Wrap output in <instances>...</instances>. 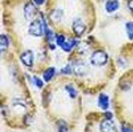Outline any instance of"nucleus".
<instances>
[{
  "instance_id": "obj_21",
  "label": "nucleus",
  "mask_w": 133,
  "mask_h": 132,
  "mask_svg": "<svg viewBox=\"0 0 133 132\" xmlns=\"http://www.w3.org/2000/svg\"><path fill=\"white\" fill-rule=\"evenodd\" d=\"M62 73H67V74L73 73V71H72V66L71 65H67L65 68H63V70H62Z\"/></svg>"
},
{
  "instance_id": "obj_6",
  "label": "nucleus",
  "mask_w": 133,
  "mask_h": 132,
  "mask_svg": "<svg viewBox=\"0 0 133 132\" xmlns=\"http://www.w3.org/2000/svg\"><path fill=\"white\" fill-rule=\"evenodd\" d=\"M100 131L101 132H116V128L111 120H105L100 123Z\"/></svg>"
},
{
  "instance_id": "obj_15",
  "label": "nucleus",
  "mask_w": 133,
  "mask_h": 132,
  "mask_svg": "<svg viewBox=\"0 0 133 132\" xmlns=\"http://www.w3.org/2000/svg\"><path fill=\"white\" fill-rule=\"evenodd\" d=\"M58 132H67V124L64 121L58 122Z\"/></svg>"
},
{
  "instance_id": "obj_12",
  "label": "nucleus",
  "mask_w": 133,
  "mask_h": 132,
  "mask_svg": "<svg viewBox=\"0 0 133 132\" xmlns=\"http://www.w3.org/2000/svg\"><path fill=\"white\" fill-rule=\"evenodd\" d=\"M75 46V40L74 39H69L68 41H66V42L63 44L62 48H63V50H65V51H71L72 50V48H74Z\"/></svg>"
},
{
  "instance_id": "obj_7",
  "label": "nucleus",
  "mask_w": 133,
  "mask_h": 132,
  "mask_svg": "<svg viewBox=\"0 0 133 132\" xmlns=\"http://www.w3.org/2000/svg\"><path fill=\"white\" fill-rule=\"evenodd\" d=\"M34 13H35V8H34V5L32 2H28L24 7V15L28 19H33L34 17Z\"/></svg>"
},
{
  "instance_id": "obj_18",
  "label": "nucleus",
  "mask_w": 133,
  "mask_h": 132,
  "mask_svg": "<svg viewBox=\"0 0 133 132\" xmlns=\"http://www.w3.org/2000/svg\"><path fill=\"white\" fill-rule=\"evenodd\" d=\"M56 40H57V43H58L60 47H62L63 44H64V43L66 42V40H65V37H64V35H62V34L57 35V37H56Z\"/></svg>"
},
{
  "instance_id": "obj_19",
  "label": "nucleus",
  "mask_w": 133,
  "mask_h": 132,
  "mask_svg": "<svg viewBox=\"0 0 133 132\" xmlns=\"http://www.w3.org/2000/svg\"><path fill=\"white\" fill-rule=\"evenodd\" d=\"M46 37H47V39H48V41L49 42H51V41L54 40V38H55V35H54V33L50 31V30H48V31L46 32Z\"/></svg>"
},
{
  "instance_id": "obj_13",
  "label": "nucleus",
  "mask_w": 133,
  "mask_h": 132,
  "mask_svg": "<svg viewBox=\"0 0 133 132\" xmlns=\"http://www.w3.org/2000/svg\"><path fill=\"white\" fill-rule=\"evenodd\" d=\"M126 33H128V37L131 39V40H133V23L129 22L126 23Z\"/></svg>"
},
{
  "instance_id": "obj_10",
  "label": "nucleus",
  "mask_w": 133,
  "mask_h": 132,
  "mask_svg": "<svg viewBox=\"0 0 133 132\" xmlns=\"http://www.w3.org/2000/svg\"><path fill=\"white\" fill-rule=\"evenodd\" d=\"M8 46H9V39H8L7 35L1 34V37H0V48H1V51L7 49Z\"/></svg>"
},
{
  "instance_id": "obj_9",
  "label": "nucleus",
  "mask_w": 133,
  "mask_h": 132,
  "mask_svg": "<svg viewBox=\"0 0 133 132\" xmlns=\"http://www.w3.org/2000/svg\"><path fill=\"white\" fill-rule=\"evenodd\" d=\"M119 7V2L117 0H108L106 2V10L108 13H114L115 10H117Z\"/></svg>"
},
{
  "instance_id": "obj_4",
  "label": "nucleus",
  "mask_w": 133,
  "mask_h": 132,
  "mask_svg": "<svg viewBox=\"0 0 133 132\" xmlns=\"http://www.w3.org/2000/svg\"><path fill=\"white\" fill-rule=\"evenodd\" d=\"M73 31L77 37H81L85 32V24H84L80 18H76L73 22Z\"/></svg>"
},
{
  "instance_id": "obj_26",
  "label": "nucleus",
  "mask_w": 133,
  "mask_h": 132,
  "mask_svg": "<svg viewBox=\"0 0 133 132\" xmlns=\"http://www.w3.org/2000/svg\"><path fill=\"white\" fill-rule=\"evenodd\" d=\"M50 49H52V50H55V49H56V47H55V44H50Z\"/></svg>"
},
{
  "instance_id": "obj_11",
  "label": "nucleus",
  "mask_w": 133,
  "mask_h": 132,
  "mask_svg": "<svg viewBox=\"0 0 133 132\" xmlns=\"http://www.w3.org/2000/svg\"><path fill=\"white\" fill-rule=\"evenodd\" d=\"M54 75H55V68H54V67H49L48 70L44 71V73H43V80L46 81V82H48V81H50L51 79H52Z\"/></svg>"
},
{
  "instance_id": "obj_1",
  "label": "nucleus",
  "mask_w": 133,
  "mask_h": 132,
  "mask_svg": "<svg viewBox=\"0 0 133 132\" xmlns=\"http://www.w3.org/2000/svg\"><path fill=\"white\" fill-rule=\"evenodd\" d=\"M47 31H48L47 24L43 18L33 21L29 26V33L31 35H34V37H41V35L46 34Z\"/></svg>"
},
{
  "instance_id": "obj_25",
  "label": "nucleus",
  "mask_w": 133,
  "mask_h": 132,
  "mask_svg": "<svg viewBox=\"0 0 133 132\" xmlns=\"http://www.w3.org/2000/svg\"><path fill=\"white\" fill-rule=\"evenodd\" d=\"M105 115H106V117H107L108 120H110V118H111V116H113V115H111V114H110V113H106V114H105Z\"/></svg>"
},
{
  "instance_id": "obj_14",
  "label": "nucleus",
  "mask_w": 133,
  "mask_h": 132,
  "mask_svg": "<svg viewBox=\"0 0 133 132\" xmlns=\"http://www.w3.org/2000/svg\"><path fill=\"white\" fill-rule=\"evenodd\" d=\"M63 15H64V13H63V10L60 9H57L52 13V15H51V17H52L55 21H60V18L63 17Z\"/></svg>"
},
{
  "instance_id": "obj_2",
  "label": "nucleus",
  "mask_w": 133,
  "mask_h": 132,
  "mask_svg": "<svg viewBox=\"0 0 133 132\" xmlns=\"http://www.w3.org/2000/svg\"><path fill=\"white\" fill-rule=\"evenodd\" d=\"M107 61H108L107 54L102 51V50H97L91 56V64L95 66H102L107 63Z\"/></svg>"
},
{
  "instance_id": "obj_22",
  "label": "nucleus",
  "mask_w": 133,
  "mask_h": 132,
  "mask_svg": "<svg viewBox=\"0 0 133 132\" xmlns=\"http://www.w3.org/2000/svg\"><path fill=\"white\" fill-rule=\"evenodd\" d=\"M122 132H133V130H132V129H130L129 127L123 125V127H122Z\"/></svg>"
},
{
  "instance_id": "obj_23",
  "label": "nucleus",
  "mask_w": 133,
  "mask_h": 132,
  "mask_svg": "<svg viewBox=\"0 0 133 132\" xmlns=\"http://www.w3.org/2000/svg\"><path fill=\"white\" fill-rule=\"evenodd\" d=\"M33 1H34L35 5H39V6H40V5H42V4L44 2V0H33Z\"/></svg>"
},
{
  "instance_id": "obj_20",
  "label": "nucleus",
  "mask_w": 133,
  "mask_h": 132,
  "mask_svg": "<svg viewBox=\"0 0 133 132\" xmlns=\"http://www.w3.org/2000/svg\"><path fill=\"white\" fill-rule=\"evenodd\" d=\"M33 81H34V83L37 84L38 88H42V85H43V83H42V81L40 79H38L37 76H34L33 77Z\"/></svg>"
},
{
  "instance_id": "obj_3",
  "label": "nucleus",
  "mask_w": 133,
  "mask_h": 132,
  "mask_svg": "<svg viewBox=\"0 0 133 132\" xmlns=\"http://www.w3.org/2000/svg\"><path fill=\"white\" fill-rule=\"evenodd\" d=\"M71 66H72V71H73V73L75 75L83 76L85 74H88V72H89V67H88V65L83 61H76Z\"/></svg>"
},
{
  "instance_id": "obj_16",
  "label": "nucleus",
  "mask_w": 133,
  "mask_h": 132,
  "mask_svg": "<svg viewBox=\"0 0 133 132\" xmlns=\"http://www.w3.org/2000/svg\"><path fill=\"white\" fill-rule=\"evenodd\" d=\"M77 47H78V52H81V54L87 52L88 51V48H89L88 43H85V42H81Z\"/></svg>"
},
{
  "instance_id": "obj_5",
  "label": "nucleus",
  "mask_w": 133,
  "mask_h": 132,
  "mask_svg": "<svg viewBox=\"0 0 133 132\" xmlns=\"http://www.w3.org/2000/svg\"><path fill=\"white\" fill-rule=\"evenodd\" d=\"M33 59H34V57H33V52L31 50H26V51H24L22 55H21V61L24 65L29 66V67H31L33 66Z\"/></svg>"
},
{
  "instance_id": "obj_8",
  "label": "nucleus",
  "mask_w": 133,
  "mask_h": 132,
  "mask_svg": "<svg viewBox=\"0 0 133 132\" xmlns=\"http://www.w3.org/2000/svg\"><path fill=\"white\" fill-rule=\"evenodd\" d=\"M98 105L101 109H108V106H109V98H108L107 95L105 94H100L99 95V98H98Z\"/></svg>"
},
{
  "instance_id": "obj_17",
  "label": "nucleus",
  "mask_w": 133,
  "mask_h": 132,
  "mask_svg": "<svg viewBox=\"0 0 133 132\" xmlns=\"http://www.w3.org/2000/svg\"><path fill=\"white\" fill-rule=\"evenodd\" d=\"M66 90L68 91L69 97H72V98H75V97H76V90H75L72 85H66Z\"/></svg>"
},
{
  "instance_id": "obj_24",
  "label": "nucleus",
  "mask_w": 133,
  "mask_h": 132,
  "mask_svg": "<svg viewBox=\"0 0 133 132\" xmlns=\"http://www.w3.org/2000/svg\"><path fill=\"white\" fill-rule=\"evenodd\" d=\"M129 8L131 9L132 11H133V0H131V1L129 2Z\"/></svg>"
}]
</instances>
